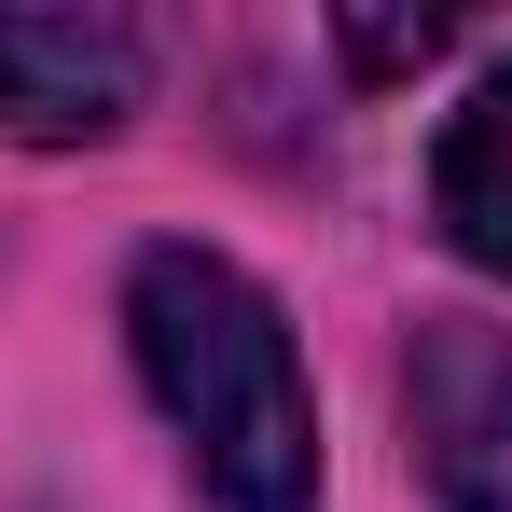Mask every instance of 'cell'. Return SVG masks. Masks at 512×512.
<instances>
[{
	"label": "cell",
	"mask_w": 512,
	"mask_h": 512,
	"mask_svg": "<svg viewBox=\"0 0 512 512\" xmlns=\"http://www.w3.org/2000/svg\"><path fill=\"white\" fill-rule=\"evenodd\" d=\"M125 346H139V388L222 512H319V402H305L291 319L250 263L194 250V236L139 250L125 263Z\"/></svg>",
	"instance_id": "6da1fadb"
},
{
	"label": "cell",
	"mask_w": 512,
	"mask_h": 512,
	"mask_svg": "<svg viewBox=\"0 0 512 512\" xmlns=\"http://www.w3.org/2000/svg\"><path fill=\"white\" fill-rule=\"evenodd\" d=\"M402 443H416L443 512H512V333L499 319H416Z\"/></svg>",
	"instance_id": "7a4b0ae2"
},
{
	"label": "cell",
	"mask_w": 512,
	"mask_h": 512,
	"mask_svg": "<svg viewBox=\"0 0 512 512\" xmlns=\"http://www.w3.org/2000/svg\"><path fill=\"white\" fill-rule=\"evenodd\" d=\"M153 84V42L125 14H0V139H111Z\"/></svg>",
	"instance_id": "3957f363"
},
{
	"label": "cell",
	"mask_w": 512,
	"mask_h": 512,
	"mask_svg": "<svg viewBox=\"0 0 512 512\" xmlns=\"http://www.w3.org/2000/svg\"><path fill=\"white\" fill-rule=\"evenodd\" d=\"M429 222H443L457 263L512 277V56L443 111V139H429Z\"/></svg>",
	"instance_id": "277c9868"
},
{
	"label": "cell",
	"mask_w": 512,
	"mask_h": 512,
	"mask_svg": "<svg viewBox=\"0 0 512 512\" xmlns=\"http://www.w3.org/2000/svg\"><path fill=\"white\" fill-rule=\"evenodd\" d=\"M346 56H360V70H416V56H443V14H416V28H346Z\"/></svg>",
	"instance_id": "5b68a950"
}]
</instances>
